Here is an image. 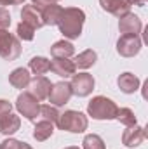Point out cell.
<instances>
[{"label":"cell","instance_id":"6da1fadb","mask_svg":"<svg viewBox=\"0 0 148 149\" xmlns=\"http://www.w3.org/2000/svg\"><path fill=\"white\" fill-rule=\"evenodd\" d=\"M84 21V14L77 9H68L63 12L61 17V30L66 37H78L80 35V26Z\"/></svg>","mask_w":148,"mask_h":149},{"label":"cell","instance_id":"7a4b0ae2","mask_svg":"<svg viewBox=\"0 0 148 149\" xmlns=\"http://www.w3.org/2000/svg\"><path fill=\"white\" fill-rule=\"evenodd\" d=\"M89 113L94 118H113V114L117 113V108L111 104V101H108V99L96 97L89 104Z\"/></svg>","mask_w":148,"mask_h":149},{"label":"cell","instance_id":"3957f363","mask_svg":"<svg viewBox=\"0 0 148 149\" xmlns=\"http://www.w3.org/2000/svg\"><path fill=\"white\" fill-rule=\"evenodd\" d=\"M85 125H87V121H85L84 114L73 113V111L63 114V118L59 121V127L61 128H66V130H72V132H82L85 128Z\"/></svg>","mask_w":148,"mask_h":149},{"label":"cell","instance_id":"277c9868","mask_svg":"<svg viewBox=\"0 0 148 149\" xmlns=\"http://www.w3.org/2000/svg\"><path fill=\"white\" fill-rule=\"evenodd\" d=\"M92 85H94V80H92L89 74H78V76H75L73 85H72V87H73L75 94H78V95H85V94L91 92Z\"/></svg>","mask_w":148,"mask_h":149},{"label":"cell","instance_id":"5b68a950","mask_svg":"<svg viewBox=\"0 0 148 149\" xmlns=\"http://www.w3.org/2000/svg\"><path fill=\"white\" fill-rule=\"evenodd\" d=\"M18 108L21 109V113H23L28 120H32V118L37 116L38 106L35 104V101H33L30 95H21V97L18 99Z\"/></svg>","mask_w":148,"mask_h":149},{"label":"cell","instance_id":"8992f818","mask_svg":"<svg viewBox=\"0 0 148 149\" xmlns=\"http://www.w3.org/2000/svg\"><path fill=\"white\" fill-rule=\"evenodd\" d=\"M70 94H72L70 85H63V83H59V85H56V87L49 92V97H51V101H52L54 104H63L65 101H68Z\"/></svg>","mask_w":148,"mask_h":149},{"label":"cell","instance_id":"52a82bcc","mask_svg":"<svg viewBox=\"0 0 148 149\" xmlns=\"http://www.w3.org/2000/svg\"><path fill=\"white\" fill-rule=\"evenodd\" d=\"M18 127H19V120L14 114H7L0 120V132L4 134H12L18 130Z\"/></svg>","mask_w":148,"mask_h":149},{"label":"cell","instance_id":"ba28073f","mask_svg":"<svg viewBox=\"0 0 148 149\" xmlns=\"http://www.w3.org/2000/svg\"><path fill=\"white\" fill-rule=\"evenodd\" d=\"M51 68H52L58 74H61V76H70L75 70L73 64L68 63V61H65V59H56V61L51 64Z\"/></svg>","mask_w":148,"mask_h":149},{"label":"cell","instance_id":"9c48e42d","mask_svg":"<svg viewBox=\"0 0 148 149\" xmlns=\"http://www.w3.org/2000/svg\"><path fill=\"white\" fill-rule=\"evenodd\" d=\"M28 71L26 70H16L14 73L11 74V83L16 87H25L28 83Z\"/></svg>","mask_w":148,"mask_h":149},{"label":"cell","instance_id":"30bf717a","mask_svg":"<svg viewBox=\"0 0 148 149\" xmlns=\"http://www.w3.org/2000/svg\"><path fill=\"white\" fill-rule=\"evenodd\" d=\"M32 70L40 74L44 71H47V70H51V63L44 57H35V59H32Z\"/></svg>","mask_w":148,"mask_h":149},{"label":"cell","instance_id":"8fae6325","mask_svg":"<svg viewBox=\"0 0 148 149\" xmlns=\"http://www.w3.org/2000/svg\"><path fill=\"white\" fill-rule=\"evenodd\" d=\"M118 83L124 87V90H125V92H131V90H134V88H136L138 80H136V78H132L129 73H125L122 78H120V80H118Z\"/></svg>","mask_w":148,"mask_h":149},{"label":"cell","instance_id":"7c38bea8","mask_svg":"<svg viewBox=\"0 0 148 149\" xmlns=\"http://www.w3.org/2000/svg\"><path fill=\"white\" fill-rule=\"evenodd\" d=\"M73 52V49H72V45L70 43H66V42H59V43H56L54 47H52V54L54 56H68V54H72Z\"/></svg>","mask_w":148,"mask_h":149},{"label":"cell","instance_id":"4fadbf2b","mask_svg":"<svg viewBox=\"0 0 148 149\" xmlns=\"http://www.w3.org/2000/svg\"><path fill=\"white\" fill-rule=\"evenodd\" d=\"M51 134H52V125L51 123H40L38 125V130H35V137L40 139V141H44Z\"/></svg>","mask_w":148,"mask_h":149},{"label":"cell","instance_id":"5bb4252c","mask_svg":"<svg viewBox=\"0 0 148 149\" xmlns=\"http://www.w3.org/2000/svg\"><path fill=\"white\" fill-rule=\"evenodd\" d=\"M85 149H105L103 148V142H101V139L99 137H96V135H89V137H85Z\"/></svg>","mask_w":148,"mask_h":149},{"label":"cell","instance_id":"9a60e30c","mask_svg":"<svg viewBox=\"0 0 148 149\" xmlns=\"http://www.w3.org/2000/svg\"><path fill=\"white\" fill-rule=\"evenodd\" d=\"M0 149H28V146H25V144H21V142H16V141H5Z\"/></svg>","mask_w":148,"mask_h":149},{"label":"cell","instance_id":"2e32d148","mask_svg":"<svg viewBox=\"0 0 148 149\" xmlns=\"http://www.w3.org/2000/svg\"><path fill=\"white\" fill-rule=\"evenodd\" d=\"M18 31H19V35H21V37H25L26 40H30V38L33 37V35H32L33 28H28V24H26V23H21V24H19V30H18Z\"/></svg>","mask_w":148,"mask_h":149},{"label":"cell","instance_id":"e0dca14e","mask_svg":"<svg viewBox=\"0 0 148 149\" xmlns=\"http://www.w3.org/2000/svg\"><path fill=\"white\" fill-rule=\"evenodd\" d=\"M11 111V106H9V102H5V101H0V120L4 118V116H7Z\"/></svg>","mask_w":148,"mask_h":149},{"label":"cell","instance_id":"ac0fdd59","mask_svg":"<svg viewBox=\"0 0 148 149\" xmlns=\"http://www.w3.org/2000/svg\"><path fill=\"white\" fill-rule=\"evenodd\" d=\"M9 24V14L5 10H0V28H5Z\"/></svg>","mask_w":148,"mask_h":149},{"label":"cell","instance_id":"d6986e66","mask_svg":"<svg viewBox=\"0 0 148 149\" xmlns=\"http://www.w3.org/2000/svg\"><path fill=\"white\" fill-rule=\"evenodd\" d=\"M42 113L45 114V118H51V120H56V111H54L52 108L49 109L47 106H44V108H42Z\"/></svg>","mask_w":148,"mask_h":149}]
</instances>
